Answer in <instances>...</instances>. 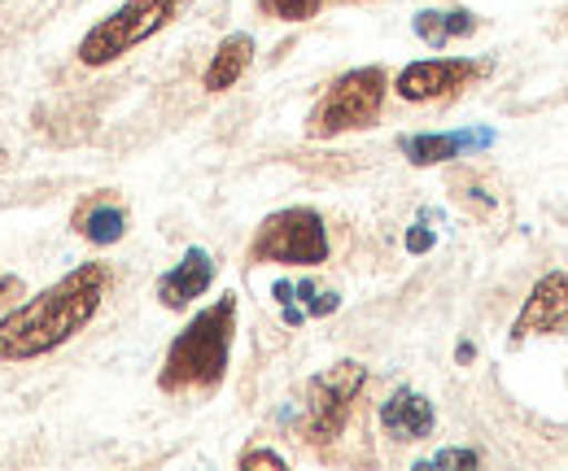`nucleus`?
Segmentation results:
<instances>
[{"label": "nucleus", "instance_id": "1", "mask_svg": "<svg viewBox=\"0 0 568 471\" xmlns=\"http://www.w3.org/2000/svg\"><path fill=\"white\" fill-rule=\"evenodd\" d=\"M110 293L105 263H79L44 293L9 306L0 315V362H31L74 340L101 310Z\"/></svg>", "mask_w": 568, "mask_h": 471}, {"label": "nucleus", "instance_id": "2", "mask_svg": "<svg viewBox=\"0 0 568 471\" xmlns=\"http://www.w3.org/2000/svg\"><path fill=\"white\" fill-rule=\"evenodd\" d=\"M236 337V293H223L206 310L189 319V328L166 345L158 389L162 393H211L223 385Z\"/></svg>", "mask_w": 568, "mask_h": 471}, {"label": "nucleus", "instance_id": "3", "mask_svg": "<svg viewBox=\"0 0 568 471\" xmlns=\"http://www.w3.org/2000/svg\"><path fill=\"white\" fill-rule=\"evenodd\" d=\"M389 96V70L385 66H355L337 74L324 96L306 114V135L311 140H337L346 132H363L381 119Z\"/></svg>", "mask_w": 568, "mask_h": 471}, {"label": "nucleus", "instance_id": "4", "mask_svg": "<svg viewBox=\"0 0 568 471\" xmlns=\"http://www.w3.org/2000/svg\"><path fill=\"white\" fill-rule=\"evenodd\" d=\"M328 254H333L328 227L311 205H288L267 214L245 249L250 263H276V267H324Z\"/></svg>", "mask_w": 568, "mask_h": 471}, {"label": "nucleus", "instance_id": "5", "mask_svg": "<svg viewBox=\"0 0 568 471\" xmlns=\"http://www.w3.org/2000/svg\"><path fill=\"white\" fill-rule=\"evenodd\" d=\"M180 4L184 0H128V4H119L110 18H101L79 40V62L83 66H110V62H119L136 44L153 40L162 27H171V18L180 13Z\"/></svg>", "mask_w": 568, "mask_h": 471}, {"label": "nucleus", "instance_id": "6", "mask_svg": "<svg viewBox=\"0 0 568 471\" xmlns=\"http://www.w3.org/2000/svg\"><path fill=\"white\" fill-rule=\"evenodd\" d=\"M363 389H367V367L355 362V358H342L328 371L311 376V385H306V414H302V437L311 446H333L346 432L351 410H355Z\"/></svg>", "mask_w": 568, "mask_h": 471}, {"label": "nucleus", "instance_id": "7", "mask_svg": "<svg viewBox=\"0 0 568 471\" xmlns=\"http://www.w3.org/2000/svg\"><path fill=\"white\" fill-rule=\"evenodd\" d=\"M486 70H490L486 62H473V58H425V62H412V66L398 70V79L389 83V92H398L412 105H425V101L455 96L459 88H468Z\"/></svg>", "mask_w": 568, "mask_h": 471}, {"label": "nucleus", "instance_id": "8", "mask_svg": "<svg viewBox=\"0 0 568 471\" xmlns=\"http://www.w3.org/2000/svg\"><path fill=\"white\" fill-rule=\"evenodd\" d=\"M560 332H568V270H551L529 288L511 324V345H525L529 337H560Z\"/></svg>", "mask_w": 568, "mask_h": 471}, {"label": "nucleus", "instance_id": "9", "mask_svg": "<svg viewBox=\"0 0 568 471\" xmlns=\"http://www.w3.org/2000/svg\"><path fill=\"white\" fill-rule=\"evenodd\" d=\"M211 284H214V258L202 245H193L175 267L158 279V301L166 310H189Z\"/></svg>", "mask_w": 568, "mask_h": 471}, {"label": "nucleus", "instance_id": "10", "mask_svg": "<svg viewBox=\"0 0 568 471\" xmlns=\"http://www.w3.org/2000/svg\"><path fill=\"white\" fill-rule=\"evenodd\" d=\"M381 428L394 437V441H428L433 428H437V410L425 393L416 389H398L381 402Z\"/></svg>", "mask_w": 568, "mask_h": 471}, {"label": "nucleus", "instance_id": "11", "mask_svg": "<svg viewBox=\"0 0 568 471\" xmlns=\"http://www.w3.org/2000/svg\"><path fill=\"white\" fill-rule=\"evenodd\" d=\"M71 227L88 245H101L105 249V245H119L128 236V209L114 202L110 193H97V197L74 205Z\"/></svg>", "mask_w": 568, "mask_h": 471}, {"label": "nucleus", "instance_id": "12", "mask_svg": "<svg viewBox=\"0 0 568 471\" xmlns=\"http://www.w3.org/2000/svg\"><path fill=\"white\" fill-rule=\"evenodd\" d=\"M490 132H420V135H403L398 149L407 153L412 166H442L450 157H464L468 149H481L490 144Z\"/></svg>", "mask_w": 568, "mask_h": 471}, {"label": "nucleus", "instance_id": "13", "mask_svg": "<svg viewBox=\"0 0 568 471\" xmlns=\"http://www.w3.org/2000/svg\"><path fill=\"white\" fill-rule=\"evenodd\" d=\"M250 62H254V35H245V31L227 35V40L214 49L211 66L202 70V88H206V92H227V88H236V79L250 70Z\"/></svg>", "mask_w": 568, "mask_h": 471}, {"label": "nucleus", "instance_id": "14", "mask_svg": "<svg viewBox=\"0 0 568 471\" xmlns=\"http://www.w3.org/2000/svg\"><path fill=\"white\" fill-rule=\"evenodd\" d=\"M481 27V18L473 9H420L412 18V31L425 40L428 49H446L450 40H468Z\"/></svg>", "mask_w": 568, "mask_h": 471}, {"label": "nucleus", "instance_id": "15", "mask_svg": "<svg viewBox=\"0 0 568 471\" xmlns=\"http://www.w3.org/2000/svg\"><path fill=\"white\" fill-rule=\"evenodd\" d=\"M272 293H276V301H281V306L302 301V315H306V319H324V315H333V310L342 306V297H337V293L315 288L311 279H302V284H288V279H281Z\"/></svg>", "mask_w": 568, "mask_h": 471}, {"label": "nucleus", "instance_id": "16", "mask_svg": "<svg viewBox=\"0 0 568 471\" xmlns=\"http://www.w3.org/2000/svg\"><path fill=\"white\" fill-rule=\"evenodd\" d=\"M258 9L276 22H311V18H320L324 0H258Z\"/></svg>", "mask_w": 568, "mask_h": 471}, {"label": "nucleus", "instance_id": "17", "mask_svg": "<svg viewBox=\"0 0 568 471\" xmlns=\"http://www.w3.org/2000/svg\"><path fill=\"white\" fill-rule=\"evenodd\" d=\"M477 463H481L477 450H437V454H428L420 468H477Z\"/></svg>", "mask_w": 568, "mask_h": 471}, {"label": "nucleus", "instance_id": "18", "mask_svg": "<svg viewBox=\"0 0 568 471\" xmlns=\"http://www.w3.org/2000/svg\"><path fill=\"white\" fill-rule=\"evenodd\" d=\"M236 468L241 471H250V468H288V463H284V454H276V450H263V446H254V450H245V454H241V459H236Z\"/></svg>", "mask_w": 568, "mask_h": 471}, {"label": "nucleus", "instance_id": "19", "mask_svg": "<svg viewBox=\"0 0 568 471\" xmlns=\"http://www.w3.org/2000/svg\"><path fill=\"white\" fill-rule=\"evenodd\" d=\"M27 293V284L18 279V275H0V310H9V306H18V297Z\"/></svg>", "mask_w": 568, "mask_h": 471}, {"label": "nucleus", "instance_id": "20", "mask_svg": "<svg viewBox=\"0 0 568 471\" xmlns=\"http://www.w3.org/2000/svg\"><path fill=\"white\" fill-rule=\"evenodd\" d=\"M407 249H412V254H428V249H433V232H428L425 223H416V227L407 232Z\"/></svg>", "mask_w": 568, "mask_h": 471}, {"label": "nucleus", "instance_id": "21", "mask_svg": "<svg viewBox=\"0 0 568 471\" xmlns=\"http://www.w3.org/2000/svg\"><path fill=\"white\" fill-rule=\"evenodd\" d=\"M455 358H459V362H473V345H468V340H464V345H459V349H455Z\"/></svg>", "mask_w": 568, "mask_h": 471}]
</instances>
